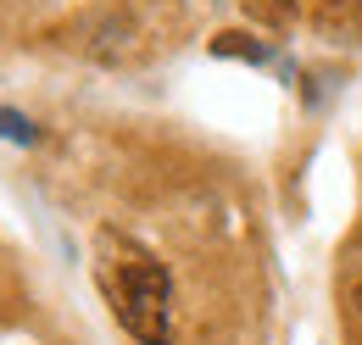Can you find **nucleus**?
<instances>
[{
  "instance_id": "f257e3e1",
  "label": "nucleus",
  "mask_w": 362,
  "mask_h": 345,
  "mask_svg": "<svg viewBox=\"0 0 362 345\" xmlns=\"http://www.w3.org/2000/svg\"><path fill=\"white\" fill-rule=\"evenodd\" d=\"M95 257H100V290L117 312V323L134 334L139 345H168L173 340V279L129 234L100 228L95 234Z\"/></svg>"
},
{
  "instance_id": "f03ea898",
  "label": "nucleus",
  "mask_w": 362,
  "mask_h": 345,
  "mask_svg": "<svg viewBox=\"0 0 362 345\" xmlns=\"http://www.w3.org/2000/svg\"><path fill=\"white\" fill-rule=\"evenodd\" d=\"M212 50H218V56H245V62H268V45H262V40H245V34H218Z\"/></svg>"
},
{
  "instance_id": "7ed1b4c3",
  "label": "nucleus",
  "mask_w": 362,
  "mask_h": 345,
  "mask_svg": "<svg viewBox=\"0 0 362 345\" xmlns=\"http://www.w3.org/2000/svg\"><path fill=\"white\" fill-rule=\"evenodd\" d=\"M0 139H11V145H34L40 129H34L23 112H6V106H0Z\"/></svg>"
},
{
  "instance_id": "20e7f679",
  "label": "nucleus",
  "mask_w": 362,
  "mask_h": 345,
  "mask_svg": "<svg viewBox=\"0 0 362 345\" xmlns=\"http://www.w3.org/2000/svg\"><path fill=\"white\" fill-rule=\"evenodd\" d=\"M357 312H362V284H357Z\"/></svg>"
}]
</instances>
